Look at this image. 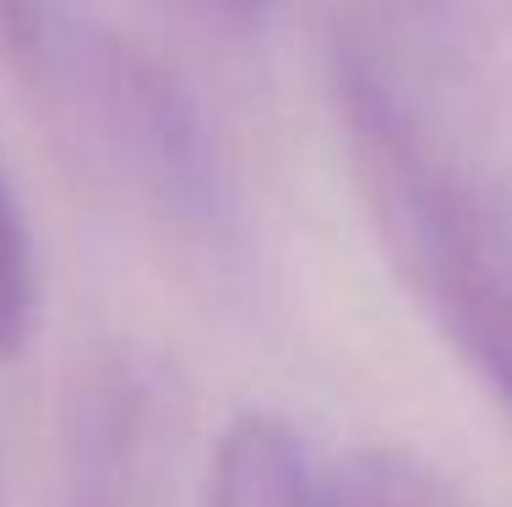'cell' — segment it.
<instances>
[{
    "instance_id": "3",
    "label": "cell",
    "mask_w": 512,
    "mask_h": 507,
    "mask_svg": "<svg viewBox=\"0 0 512 507\" xmlns=\"http://www.w3.org/2000/svg\"><path fill=\"white\" fill-rule=\"evenodd\" d=\"M33 251H28V229H22L17 208H11L6 186H0V355H17L33 333Z\"/></svg>"
},
{
    "instance_id": "2",
    "label": "cell",
    "mask_w": 512,
    "mask_h": 507,
    "mask_svg": "<svg viewBox=\"0 0 512 507\" xmlns=\"http://www.w3.org/2000/svg\"><path fill=\"white\" fill-rule=\"evenodd\" d=\"M207 507H338L333 475L278 415H240L218 437L207 469Z\"/></svg>"
},
{
    "instance_id": "4",
    "label": "cell",
    "mask_w": 512,
    "mask_h": 507,
    "mask_svg": "<svg viewBox=\"0 0 512 507\" xmlns=\"http://www.w3.org/2000/svg\"><path fill=\"white\" fill-rule=\"evenodd\" d=\"M365 507H463L447 486H431V480H404V486L376 491Z\"/></svg>"
},
{
    "instance_id": "1",
    "label": "cell",
    "mask_w": 512,
    "mask_h": 507,
    "mask_svg": "<svg viewBox=\"0 0 512 507\" xmlns=\"http://www.w3.org/2000/svg\"><path fill=\"white\" fill-rule=\"evenodd\" d=\"M344 126L365 208L409 289L474 371L512 404V213L425 142L371 71H349Z\"/></svg>"
}]
</instances>
